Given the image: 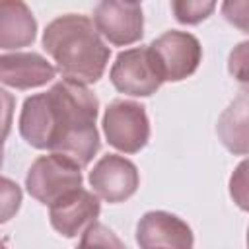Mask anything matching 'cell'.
I'll use <instances>...</instances> for the list:
<instances>
[{
    "instance_id": "16",
    "label": "cell",
    "mask_w": 249,
    "mask_h": 249,
    "mask_svg": "<svg viewBox=\"0 0 249 249\" xmlns=\"http://www.w3.org/2000/svg\"><path fill=\"white\" fill-rule=\"evenodd\" d=\"M230 196L237 208L249 212V158L241 160L230 175Z\"/></svg>"
},
{
    "instance_id": "19",
    "label": "cell",
    "mask_w": 249,
    "mask_h": 249,
    "mask_svg": "<svg viewBox=\"0 0 249 249\" xmlns=\"http://www.w3.org/2000/svg\"><path fill=\"white\" fill-rule=\"evenodd\" d=\"M2 200H4V212H2V222H8L10 220V216L14 214V212H18V208H19V202H21V191H19V187L14 183V181H10L8 177H4L2 179Z\"/></svg>"
},
{
    "instance_id": "14",
    "label": "cell",
    "mask_w": 249,
    "mask_h": 249,
    "mask_svg": "<svg viewBox=\"0 0 249 249\" xmlns=\"http://www.w3.org/2000/svg\"><path fill=\"white\" fill-rule=\"evenodd\" d=\"M171 10L179 23L196 25L204 21L216 10V2L212 0H173Z\"/></svg>"
},
{
    "instance_id": "20",
    "label": "cell",
    "mask_w": 249,
    "mask_h": 249,
    "mask_svg": "<svg viewBox=\"0 0 249 249\" xmlns=\"http://www.w3.org/2000/svg\"><path fill=\"white\" fill-rule=\"evenodd\" d=\"M247 247H249V228H247Z\"/></svg>"
},
{
    "instance_id": "12",
    "label": "cell",
    "mask_w": 249,
    "mask_h": 249,
    "mask_svg": "<svg viewBox=\"0 0 249 249\" xmlns=\"http://www.w3.org/2000/svg\"><path fill=\"white\" fill-rule=\"evenodd\" d=\"M216 132L228 152L233 156H249V89L239 91L222 111Z\"/></svg>"
},
{
    "instance_id": "5",
    "label": "cell",
    "mask_w": 249,
    "mask_h": 249,
    "mask_svg": "<svg viewBox=\"0 0 249 249\" xmlns=\"http://www.w3.org/2000/svg\"><path fill=\"white\" fill-rule=\"evenodd\" d=\"M148 47L163 82H181L193 76L202 60L200 41L189 31H165Z\"/></svg>"
},
{
    "instance_id": "8",
    "label": "cell",
    "mask_w": 249,
    "mask_h": 249,
    "mask_svg": "<svg viewBox=\"0 0 249 249\" xmlns=\"http://www.w3.org/2000/svg\"><path fill=\"white\" fill-rule=\"evenodd\" d=\"M88 179L93 193L111 204L128 200L140 185L138 167L119 154H107L99 158Z\"/></svg>"
},
{
    "instance_id": "3",
    "label": "cell",
    "mask_w": 249,
    "mask_h": 249,
    "mask_svg": "<svg viewBox=\"0 0 249 249\" xmlns=\"http://www.w3.org/2000/svg\"><path fill=\"white\" fill-rule=\"evenodd\" d=\"M82 167L58 154L37 158L25 175L27 193L45 206H53L64 195L82 189Z\"/></svg>"
},
{
    "instance_id": "2",
    "label": "cell",
    "mask_w": 249,
    "mask_h": 249,
    "mask_svg": "<svg viewBox=\"0 0 249 249\" xmlns=\"http://www.w3.org/2000/svg\"><path fill=\"white\" fill-rule=\"evenodd\" d=\"M43 49L56 62L64 80L95 84L109 62L111 49L103 43L95 23L88 16L64 14L43 31Z\"/></svg>"
},
{
    "instance_id": "6",
    "label": "cell",
    "mask_w": 249,
    "mask_h": 249,
    "mask_svg": "<svg viewBox=\"0 0 249 249\" xmlns=\"http://www.w3.org/2000/svg\"><path fill=\"white\" fill-rule=\"evenodd\" d=\"M109 78L117 91L132 97H148L163 84L150 47H132L119 53Z\"/></svg>"
},
{
    "instance_id": "13",
    "label": "cell",
    "mask_w": 249,
    "mask_h": 249,
    "mask_svg": "<svg viewBox=\"0 0 249 249\" xmlns=\"http://www.w3.org/2000/svg\"><path fill=\"white\" fill-rule=\"evenodd\" d=\"M37 21L19 0H4L0 4V49L16 51L35 41Z\"/></svg>"
},
{
    "instance_id": "11",
    "label": "cell",
    "mask_w": 249,
    "mask_h": 249,
    "mask_svg": "<svg viewBox=\"0 0 249 249\" xmlns=\"http://www.w3.org/2000/svg\"><path fill=\"white\" fill-rule=\"evenodd\" d=\"M56 68L39 53H12L0 56V82L16 89L41 88L53 82Z\"/></svg>"
},
{
    "instance_id": "17",
    "label": "cell",
    "mask_w": 249,
    "mask_h": 249,
    "mask_svg": "<svg viewBox=\"0 0 249 249\" xmlns=\"http://www.w3.org/2000/svg\"><path fill=\"white\" fill-rule=\"evenodd\" d=\"M228 72L235 82L249 86V41H241L230 51Z\"/></svg>"
},
{
    "instance_id": "9",
    "label": "cell",
    "mask_w": 249,
    "mask_h": 249,
    "mask_svg": "<svg viewBox=\"0 0 249 249\" xmlns=\"http://www.w3.org/2000/svg\"><path fill=\"white\" fill-rule=\"evenodd\" d=\"M136 243L140 249H193L191 226L165 210H150L136 224Z\"/></svg>"
},
{
    "instance_id": "1",
    "label": "cell",
    "mask_w": 249,
    "mask_h": 249,
    "mask_svg": "<svg viewBox=\"0 0 249 249\" xmlns=\"http://www.w3.org/2000/svg\"><path fill=\"white\" fill-rule=\"evenodd\" d=\"M97 113L95 93L84 84L62 78L49 91L23 101L18 126L31 148L49 150L86 167L99 150Z\"/></svg>"
},
{
    "instance_id": "4",
    "label": "cell",
    "mask_w": 249,
    "mask_h": 249,
    "mask_svg": "<svg viewBox=\"0 0 249 249\" xmlns=\"http://www.w3.org/2000/svg\"><path fill=\"white\" fill-rule=\"evenodd\" d=\"M101 124L107 142L124 154L140 152L150 140V121L146 107L136 101H111L103 113Z\"/></svg>"
},
{
    "instance_id": "7",
    "label": "cell",
    "mask_w": 249,
    "mask_h": 249,
    "mask_svg": "<svg viewBox=\"0 0 249 249\" xmlns=\"http://www.w3.org/2000/svg\"><path fill=\"white\" fill-rule=\"evenodd\" d=\"M93 23L111 45L126 47L142 39L144 16L138 2L103 0L93 8Z\"/></svg>"
},
{
    "instance_id": "15",
    "label": "cell",
    "mask_w": 249,
    "mask_h": 249,
    "mask_svg": "<svg viewBox=\"0 0 249 249\" xmlns=\"http://www.w3.org/2000/svg\"><path fill=\"white\" fill-rule=\"evenodd\" d=\"M76 249H126L117 233L105 224H91L84 233Z\"/></svg>"
},
{
    "instance_id": "10",
    "label": "cell",
    "mask_w": 249,
    "mask_h": 249,
    "mask_svg": "<svg viewBox=\"0 0 249 249\" xmlns=\"http://www.w3.org/2000/svg\"><path fill=\"white\" fill-rule=\"evenodd\" d=\"M99 212V196L86 189H76L49 206V222L60 235L76 237L95 224Z\"/></svg>"
},
{
    "instance_id": "18",
    "label": "cell",
    "mask_w": 249,
    "mask_h": 249,
    "mask_svg": "<svg viewBox=\"0 0 249 249\" xmlns=\"http://www.w3.org/2000/svg\"><path fill=\"white\" fill-rule=\"evenodd\" d=\"M220 10L230 25L249 35V0H226Z\"/></svg>"
}]
</instances>
